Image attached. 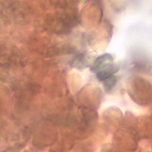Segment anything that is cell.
<instances>
[{"mask_svg": "<svg viewBox=\"0 0 152 152\" xmlns=\"http://www.w3.org/2000/svg\"><path fill=\"white\" fill-rule=\"evenodd\" d=\"M129 94L138 105L152 104V83L144 78L133 77L129 87Z\"/></svg>", "mask_w": 152, "mask_h": 152, "instance_id": "6da1fadb", "label": "cell"}, {"mask_svg": "<svg viewBox=\"0 0 152 152\" xmlns=\"http://www.w3.org/2000/svg\"><path fill=\"white\" fill-rule=\"evenodd\" d=\"M113 57L110 54H105L96 58L90 67L91 71L97 73L113 64Z\"/></svg>", "mask_w": 152, "mask_h": 152, "instance_id": "7a4b0ae2", "label": "cell"}, {"mask_svg": "<svg viewBox=\"0 0 152 152\" xmlns=\"http://www.w3.org/2000/svg\"><path fill=\"white\" fill-rule=\"evenodd\" d=\"M119 70V66L118 65L112 64L102 71L98 72L96 75V77L99 81L103 82L107 78L109 77L110 76L116 73Z\"/></svg>", "mask_w": 152, "mask_h": 152, "instance_id": "3957f363", "label": "cell"}, {"mask_svg": "<svg viewBox=\"0 0 152 152\" xmlns=\"http://www.w3.org/2000/svg\"><path fill=\"white\" fill-rule=\"evenodd\" d=\"M118 78L116 75H112L103 81L104 90L107 93L110 94L118 83Z\"/></svg>", "mask_w": 152, "mask_h": 152, "instance_id": "277c9868", "label": "cell"}]
</instances>
